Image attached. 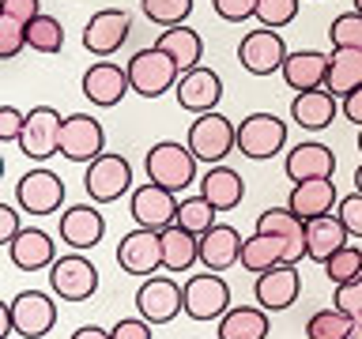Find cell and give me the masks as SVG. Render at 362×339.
<instances>
[{
	"mask_svg": "<svg viewBox=\"0 0 362 339\" xmlns=\"http://www.w3.org/2000/svg\"><path fill=\"white\" fill-rule=\"evenodd\" d=\"M144 170H147V181H155V185L170 192H185L189 185H197V155L189 151V143H177V140H158L147 147Z\"/></svg>",
	"mask_w": 362,
	"mask_h": 339,
	"instance_id": "cell-1",
	"label": "cell"
},
{
	"mask_svg": "<svg viewBox=\"0 0 362 339\" xmlns=\"http://www.w3.org/2000/svg\"><path fill=\"white\" fill-rule=\"evenodd\" d=\"M189 151L197 155V162L219 166L230 151H238V124L230 117H223L219 109L197 113V121L189 124Z\"/></svg>",
	"mask_w": 362,
	"mask_h": 339,
	"instance_id": "cell-2",
	"label": "cell"
},
{
	"mask_svg": "<svg viewBox=\"0 0 362 339\" xmlns=\"http://www.w3.org/2000/svg\"><path fill=\"white\" fill-rule=\"evenodd\" d=\"M83 189L95 203H113L121 196H132V162L117 151H102L83 170Z\"/></svg>",
	"mask_w": 362,
	"mask_h": 339,
	"instance_id": "cell-3",
	"label": "cell"
},
{
	"mask_svg": "<svg viewBox=\"0 0 362 339\" xmlns=\"http://www.w3.org/2000/svg\"><path fill=\"white\" fill-rule=\"evenodd\" d=\"M181 287H185V316L189 321L211 324L230 309V287H226V279L219 275V271L204 268V271H197V275H189Z\"/></svg>",
	"mask_w": 362,
	"mask_h": 339,
	"instance_id": "cell-4",
	"label": "cell"
},
{
	"mask_svg": "<svg viewBox=\"0 0 362 339\" xmlns=\"http://www.w3.org/2000/svg\"><path fill=\"white\" fill-rule=\"evenodd\" d=\"M136 313L147 324H170L177 313H185V287H177L174 275H147L136 290Z\"/></svg>",
	"mask_w": 362,
	"mask_h": 339,
	"instance_id": "cell-5",
	"label": "cell"
},
{
	"mask_svg": "<svg viewBox=\"0 0 362 339\" xmlns=\"http://www.w3.org/2000/svg\"><path fill=\"white\" fill-rule=\"evenodd\" d=\"M45 275H49L53 298H61V302H87L98 290V268L83 253H76V249L68 256H57Z\"/></svg>",
	"mask_w": 362,
	"mask_h": 339,
	"instance_id": "cell-6",
	"label": "cell"
},
{
	"mask_svg": "<svg viewBox=\"0 0 362 339\" xmlns=\"http://www.w3.org/2000/svg\"><path fill=\"white\" fill-rule=\"evenodd\" d=\"M124 68H129L132 90H136L140 98H158V95H166V90H174L177 79H181V68L170 61V56L158 49V45L132 53V61L124 64Z\"/></svg>",
	"mask_w": 362,
	"mask_h": 339,
	"instance_id": "cell-7",
	"label": "cell"
},
{
	"mask_svg": "<svg viewBox=\"0 0 362 339\" xmlns=\"http://www.w3.org/2000/svg\"><path fill=\"white\" fill-rule=\"evenodd\" d=\"M283 147H287V121H279L276 113H249L238 124V151L253 162H264V158H276Z\"/></svg>",
	"mask_w": 362,
	"mask_h": 339,
	"instance_id": "cell-8",
	"label": "cell"
},
{
	"mask_svg": "<svg viewBox=\"0 0 362 339\" xmlns=\"http://www.w3.org/2000/svg\"><path fill=\"white\" fill-rule=\"evenodd\" d=\"M117 268L124 275L147 279L163 271V234L147 230V226H136L117 242Z\"/></svg>",
	"mask_w": 362,
	"mask_h": 339,
	"instance_id": "cell-9",
	"label": "cell"
},
{
	"mask_svg": "<svg viewBox=\"0 0 362 339\" xmlns=\"http://www.w3.org/2000/svg\"><path fill=\"white\" fill-rule=\"evenodd\" d=\"M11 324L19 339H45L57 324V302L45 290H23L8 302Z\"/></svg>",
	"mask_w": 362,
	"mask_h": 339,
	"instance_id": "cell-10",
	"label": "cell"
},
{
	"mask_svg": "<svg viewBox=\"0 0 362 339\" xmlns=\"http://www.w3.org/2000/svg\"><path fill=\"white\" fill-rule=\"evenodd\" d=\"M287 42H283L279 30L272 27H260V30H249L242 45H238V61L249 76H276L283 72V61H287Z\"/></svg>",
	"mask_w": 362,
	"mask_h": 339,
	"instance_id": "cell-11",
	"label": "cell"
},
{
	"mask_svg": "<svg viewBox=\"0 0 362 339\" xmlns=\"http://www.w3.org/2000/svg\"><path fill=\"white\" fill-rule=\"evenodd\" d=\"M177 192H170L155 181H144V185L132 189L129 196V215L136 219V226H147V230H166V226L177 222Z\"/></svg>",
	"mask_w": 362,
	"mask_h": 339,
	"instance_id": "cell-12",
	"label": "cell"
},
{
	"mask_svg": "<svg viewBox=\"0 0 362 339\" xmlns=\"http://www.w3.org/2000/svg\"><path fill=\"white\" fill-rule=\"evenodd\" d=\"M68 196V189H64V181L53 174V170H27L19 181H16V203H19V211H27V215H53L57 208L64 203Z\"/></svg>",
	"mask_w": 362,
	"mask_h": 339,
	"instance_id": "cell-13",
	"label": "cell"
},
{
	"mask_svg": "<svg viewBox=\"0 0 362 339\" xmlns=\"http://www.w3.org/2000/svg\"><path fill=\"white\" fill-rule=\"evenodd\" d=\"M61 129H64V117L53 106H34L27 113V129L19 136V151L34 158V162L61 155Z\"/></svg>",
	"mask_w": 362,
	"mask_h": 339,
	"instance_id": "cell-14",
	"label": "cell"
},
{
	"mask_svg": "<svg viewBox=\"0 0 362 339\" xmlns=\"http://www.w3.org/2000/svg\"><path fill=\"white\" fill-rule=\"evenodd\" d=\"M106 151V129L90 113H68L61 129V155L68 162H95Z\"/></svg>",
	"mask_w": 362,
	"mask_h": 339,
	"instance_id": "cell-15",
	"label": "cell"
},
{
	"mask_svg": "<svg viewBox=\"0 0 362 339\" xmlns=\"http://www.w3.org/2000/svg\"><path fill=\"white\" fill-rule=\"evenodd\" d=\"M129 30H132L129 11L102 8L87 19V27H83V49L90 56H98V61H106V56H113L124 42H129Z\"/></svg>",
	"mask_w": 362,
	"mask_h": 339,
	"instance_id": "cell-16",
	"label": "cell"
},
{
	"mask_svg": "<svg viewBox=\"0 0 362 339\" xmlns=\"http://www.w3.org/2000/svg\"><path fill=\"white\" fill-rule=\"evenodd\" d=\"M83 98L90 106H102V109H113L121 106V98L132 90V79H129V68L124 64H113V61H95L83 72Z\"/></svg>",
	"mask_w": 362,
	"mask_h": 339,
	"instance_id": "cell-17",
	"label": "cell"
},
{
	"mask_svg": "<svg viewBox=\"0 0 362 339\" xmlns=\"http://www.w3.org/2000/svg\"><path fill=\"white\" fill-rule=\"evenodd\" d=\"M302 294V271L298 264H276L272 271H260L257 275V287H253V298L260 309L268 313H283L298 302Z\"/></svg>",
	"mask_w": 362,
	"mask_h": 339,
	"instance_id": "cell-18",
	"label": "cell"
},
{
	"mask_svg": "<svg viewBox=\"0 0 362 339\" xmlns=\"http://www.w3.org/2000/svg\"><path fill=\"white\" fill-rule=\"evenodd\" d=\"M174 95H177L181 109L211 113L223 102V76L215 72V68H208V64H197V68H189V72H181Z\"/></svg>",
	"mask_w": 362,
	"mask_h": 339,
	"instance_id": "cell-19",
	"label": "cell"
},
{
	"mask_svg": "<svg viewBox=\"0 0 362 339\" xmlns=\"http://www.w3.org/2000/svg\"><path fill=\"white\" fill-rule=\"evenodd\" d=\"M102 237H106V215L90 203H72V208L61 211V242L76 253H87L95 249Z\"/></svg>",
	"mask_w": 362,
	"mask_h": 339,
	"instance_id": "cell-20",
	"label": "cell"
},
{
	"mask_svg": "<svg viewBox=\"0 0 362 339\" xmlns=\"http://www.w3.org/2000/svg\"><path fill=\"white\" fill-rule=\"evenodd\" d=\"M305 253H298L291 242H283V237H272V234H257L253 230V237H245L242 242V264L245 271H272L276 264H298Z\"/></svg>",
	"mask_w": 362,
	"mask_h": 339,
	"instance_id": "cell-21",
	"label": "cell"
},
{
	"mask_svg": "<svg viewBox=\"0 0 362 339\" xmlns=\"http://www.w3.org/2000/svg\"><path fill=\"white\" fill-rule=\"evenodd\" d=\"M287 177L298 185V181H317V177H332L336 174V155L332 147L317 143V140H305V143H294L287 151Z\"/></svg>",
	"mask_w": 362,
	"mask_h": 339,
	"instance_id": "cell-22",
	"label": "cell"
},
{
	"mask_svg": "<svg viewBox=\"0 0 362 339\" xmlns=\"http://www.w3.org/2000/svg\"><path fill=\"white\" fill-rule=\"evenodd\" d=\"M344 109L336 102V95L328 87H317V90H298L291 102V121L298 129H310V132H321L336 121V113Z\"/></svg>",
	"mask_w": 362,
	"mask_h": 339,
	"instance_id": "cell-23",
	"label": "cell"
},
{
	"mask_svg": "<svg viewBox=\"0 0 362 339\" xmlns=\"http://www.w3.org/2000/svg\"><path fill=\"white\" fill-rule=\"evenodd\" d=\"M339 203L336 181L332 177H317V181H298L287 196V208L298 215V219H317V215H332V208Z\"/></svg>",
	"mask_w": 362,
	"mask_h": 339,
	"instance_id": "cell-24",
	"label": "cell"
},
{
	"mask_svg": "<svg viewBox=\"0 0 362 339\" xmlns=\"http://www.w3.org/2000/svg\"><path fill=\"white\" fill-rule=\"evenodd\" d=\"M242 242L245 237L226 222H215L208 234L200 237V264L208 271H226L242 260Z\"/></svg>",
	"mask_w": 362,
	"mask_h": 339,
	"instance_id": "cell-25",
	"label": "cell"
},
{
	"mask_svg": "<svg viewBox=\"0 0 362 339\" xmlns=\"http://www.w3.org/2000/svg\"><path fill=\"white\" fill-rule=\"evenodd\" d=\"M351 242L347 226L339 222V215H317V219L305 222V260H313V264H325L328 256L336 253V249H344Z\"/></svg>",
	"mask_w": 362,
	"mask_h": 339,
	"instance_id": "cell-26",
	"label": "cell"
},
{
	"mask_svg": "<svg viewBox=\"0 0 362 339\" xmlns=\"http://www.w3.org/2000/svg\"><path fill=\"white\" fill-rule=\"evenodd\" d=\"M268 332H272V321H268V309H260V305H230L215 321L219 339H268Z\"/></svg>",
	"mask_w": 362,
	"mask_h": 339,
	"instance_id": "cell-27",
	"label": "cell"
},
{
	"mask_svg": "<svg viewBox=\"0 0 362 339\" xmlns=\"http://www.w3.org/2000/svg\"><path fill=\"white\" fill-rule=\"evenodd\" d=\"M200 196H208L215 203V211H234L245 200V177L226 162L208 166V174L200 177Z\"/></svg>",
	"mask_w": 362,
	"mask_h": 339,
	"instance_id": "cell-28",
	"label": "cell"
},
{
	"mask_svg": "<svg viewBox=\"0 0 362 339\" xmlns=\"http://www.w3.org/2000/svg\"><path fill=\"white\" fill-rule=\"evenodd\" d=\"M283 83H287L291 90H317L325 87L328 79V53L321 49H298L291 53L287 61H283Z\"/></svg>",
	"mask_w": 362,
	"mask_h": 339,
	"instance_id": "cell-29",
	"label": "cell"
},
{
	"mask_svg": "<svg viewBox=\"0 0 362 339\" xmlns=\"http://www.w3.org/2000/svg\"><path fill=\"white\" fill-rule=\"evenodd\" d=\"M8 256L19 271H42V268H53L57 242L45 230H23L16 242L8 245Z\"/></svg>",
	"mask_w": 362,
	"mask_h": 339,
	"instance_id": "cell-30",
	"label": "cell"
},
{
	"mask_svg": "<svg viewBox=\"0 0 362 339\" xmlns=\"http://www.w3.org/2000/svg\"><path fill=\"white\" fill-rule=\"evenodd\" d=\"M155 45L181 68V72H189V68H197L204 61V38L192 27H185V23H181V27H163Z\"/></svg>",
	"mask_w": 362,
	"mask_h": 339,
	"instance_id": "cell-31",
	"label": "cell"
},
{
	"mask_svg": "<svg viewBox=\"0 0 362 339\" xmlns=\"http://www.w3.org/2000/svg\"><path fill=\"white\" fill-rule=\"evenodd\" d=\"M163 234V271H189L192 264H200V237L189 234L185 226H166Z\"/></svg>",
	"mask_w": 362,
	"mask_h": 339,
	"instance_id": "cell-32",
	"label": "cell"
},
{
	"mask_svg": "<svg viewBox=\"0 0 362 339\" xmlns=\"http://www.w3.org/2000/svg\"><path fill=\"white\" fill-rule=\"evenodd\" d=\"M325 87L332 90L336 98H347L351 90H358L362 87V49H336L332 45Z\"/></svg>",
	"mask_w": 362,
	"mask_h": 339,
	"instance_id": "cell-33",
	"label": "cell"
},
{
	"mask_svg": "<svg viewBox=\"0 0 362 339\" xmlns=\"http://www.w3.org/2000/svg\"><path fill=\"white\" fill-rule=\"evenodd\" d=\"M257 234H272L291 242L298 253H305V219H298L291 208H264L257 215Z\"/></svg>",
	"mask_w": 362,
	"mask_h": 339,
	"instance_id": "cell-34",
	"label": "cell"
},
{
	"mask_svg": "<svg viewBox=\"0 0 362 339\" xmlns=\"http://www.w3.org/2000/svg\"><path fill=\"white\" fill-rule=\"evenodd\" d=\"M27 49L42 53V56L61 53L64 49V27H61V19L45 16V11H42L38 19H30L27 23Z\"/></svg>",
	"mask_w": 362,
	"mask_h": 339,
	"instance_id": "cell-35",
	"label": "cell"
},
{
	"mask_svg": "<svg viewBox=\"0 0 362 339\" xmlns=\"http://www.w3.org/2000/svg\"><path fill=\"white\" fill-rule=\"evenodd\" d=\"M351 321H355L351 313L328 305L305 321V339H351Z\"/></svg>",
	"mask_w": 362,
	"mask_h": 339,
	"instance_id": "cell-36",
	"label": "cell"
},
{
	"mask_svg": "<svg viewBox=\"0 0 362 339\" xmlns=\"http://www.w3.org/2000/svg\"><path fill=\"white\" fill-rule=\"evenodd\" d=\"M215 203L208 200V196H185L177 203V226H185L189 234H197V237H204L215 226Z\"/></svg>",
	"mask_w": 362,
	"mask_h": 339,
	"instance_id": "cell-37",
	"label": "cell"
},
{
	"mask_svg": "<svg viewBox=\"0 0 362 339\" xmlns=\"http://www.w3.org/2000/svg\"><path fill=\"white\" fill-rule=\"evenodd\" d=\"M325 275H328V282L332 287H339V282H351V279H358L362 275V249L358 245H344V249H336L332 256L325 260Z\"/></svg>",
	"mask_w": 362,
	"mask_h": 339,
	"instance_id": "cell-38",
	"label": "cell"
},
{
	"mask_svg": "<svg viewBox=\"0 0 362 339\" xmlns=\"http://www.w3.org/2000/svg\"><path fill=\"white\" fill-rule=\"evenodd\" d=\"M192 4L197 0H140L144 16L155 23V27H181L192 16Z\"/></svg>",
	"mask_w": 362,
	"mask_h": 339,
	"instance_id": "cell-39",
	"label": "cell"
},
{
	"mask_svg": "<svg viewBox=\"0 0 362 339\" xmlns=\"http://www.w3.org/2000/svg\"><path fill=\"white\" fill-rule=\"evenodd\" d=\"M328 38H332L336 49H362V11H344V16L332 19L328 27Z\"/></svg>",
	"mask_w": 362,
	"mask_h": 339,
	"instance_id": "cell-40",
	"label": "cell"
},
{
	"mask_svg": "<svg viewBox=\"0 0 362 339\" xmlns=\"http://www.w3.org/2000/svg\"><path fill=\"white\" fill-rule=\"evenodd\" d=\"M298 4L302 0H257V23L260 27H287V23H294V16H298Z\"/></svg>",
	"mask_w": 362,
	"mask_h": 339,
	"instance_id": "cell-41",
	"label": "cell"
},
{
	"mask_svg": "<svg viewBox=\"0 0 362 339\" xmlns=\"http://www.w3.org/2000/svg\"><path fill=\"white\" fill-rule=\"evenodd\" d=\"M27 49V23L11 19V16H0V56L11 61Z\"/></svg>",
	"mask_w": 362,
	"mask_h": 339,
	"instance_id": "cell-42",
	"label": "cell"
},
{
	"mask_svg": "<svg viewBox=\"0 0 362 339\" xmlns=\"http://www.w3.org/2000/svg\"><path fill=\"white\" fill-rule=\"evenodd\" d=\"M336 215H339V222L347 226V234L362 242V192H358V189L351 192V196H339Z\"/></svg>",
	"mask_w": 362,
	"mask_h": 339,
	"instance_id": "cell-43",
	"label": "cell"
},
{
	"mask_svg": "<svg viewBox=\"0 0 362 339\" xmlns=\"http://www.w3.org/2000/svg\"><path fill=\"white\" fill-rule=\"evenodd\" d=\"M215 16L223 23H245V19H257V0H211Z\"/></svg>",
	"mask_w": 362,
	"mask_h": 339,
	"instance_id": "cell-44",
	"label": "cell"
},
{
	"mask_svg": "<svg viewBox=\"0 0 362 339\" xmlns=\"http://www.w3.org/2000/svg\"><path fill=\"white\" fill-rule=\"evenodd\" d=\"M332 305H336V309H344V313H351V316H358L362 313V275L351 279V282H339Z\"/></svg>",
	"mask_w": 362,
	"mask_h": 339,
	"instance_id": "cell-45",
	"label": "cell"
},
{
	"mask_svg": "<svg viewBox=\"0 0 362 339\" xmlns=\"http://www.w3.org/2000/svg\"><path fill=\"white\" fill-rule=\"evenodd\" d=\"M23 129H27V113L16 109V106L0 109V140H4V143H19Z\"/></svg>",
	"mask_w": 362,
	"mask_h": 339,
	"instance_id": "cell-46",
	"label": "cell"
},
{
	"mask_svg": "<svg viewBox=\"0 0 362 339\" xmlns=\"http://www.w3.org/2000/svg\"><path fill=\"white\" fill-rule=\"evenodd\" d=\"M151 328H155V324H147L144 316H121V321L110 328V335H113V339H151V335H155Z\"/></svg>",
	"mask_w": 362,
	"mask_h": 339,
	"instance_id": "cell-47",
	"label": "cell"
},
{
	"mask_svg": "<svg viewBox=\"0 0 362 339\" xmlns=\"http://www.w3.org/2000/svg\"><path fill=\"white\" fill-rule=\"evenodd\" d=\"M0 16H11L19 23H30L42 16V0H0Z\"/></svg>",
	"mask_w": 362,
	"mask_h": 339,
	"instance_id": "cell-48",
	"label": "cell"
},
{
	"mask_svg": "<svg viewBox=\"0 0 362 339\" xmlns=\"http://www.w3.org/2000/svg\"><path fill=\"white\" fill-rule=\"evenodd\" d=\"M19 234H23V226H19V211L11 208V203H0V242L11 245Z\"/></svg>",
	"mask_w": 362,
	"mask_h": 339,
	"instance_id": "cell-49",
	"label": "cell"
},
{
	"mask_svg": "<svg viewBox=\"0 0 362 339\" xmlns=\"http://www.w3.org/2000/svg\"><path fill=\"white\" fill-rule=\"evenodd\" d=\"M344 117H347L351 124H358V129H362V87H358V90H351V95L344 98Z\"/></svg>",
	"mask_w": 362,
	"mask_h": 339,
	"instance_id": "cell-50",
	"label": "cell"
},
{
	"mask_svg": "<svg viewBox=\"0 0 362 339\" xmlns=\"http://www.w3.org/2000/svg\"><path fill=\"white\" fill-rule=\"evenodd\" d=\"M72 339H113L106 328H98V324H83V328H76Z\"/></svg>",
	"mask_w": 362,
	"mask_h": 339,
	"instance_id": "cell-51",
	"label": "cell"
},
{
	"mask_svg": "<svg viewBox=\"0 0 362 339\" xmlns=\"http://www.w3.org/2000/svg\"><path fill=\"white\" fill-rule=\"evenodd\" d=\"M351 339H362V313L351 321Z\"/></svg>",
	"mask_w": 362,
	"mask_h": 339,
	"instance_id": "cell-52",
	"label": "cell"
},
{
	"mask_svg": "<svg viewBox=\"0 0 362 339\" xmlns=\"http://www.w3.org/2000/svg\"><path fill=\"white\" fill-rule=\"evenodd\" d=\"M355 189H358V192H362V166H358V170H355Z\"/></svg>",
	"mask_w": 362,
	"mask_h": 339,
	"instance_id": "cell-53",
	"label": "cell"
},
{
	"mask_svg": "<svg viewBox=\"0 0 362 339\" xmlns=\"http://www.w3.org/2000/svg\"><path fill=\"white\" fill-rule=\"evenodd\" d=\"M355 11H362V0H355Z\"/></svg>",
	"mask_w": 362,
	"mask_h": 339,
	"instance_id": "cell-54",
	"label": "cell"
},
{
	"mask_svg": "<svg viewBox=\"0 0 362 339\" xmlns=\"http://www.w3.org/2000/svg\"><path fill=\"white\" fill-rule=\"evenodd\" d=\"M358 151H362V129H358Z\"/></svg>",
	"mask_w": 362,
	"mask_h": 339,
	"instance_id": "cell-55",
	"label": "cell"
},
{
	"mask_svg": "<svg viewBox=\"0 0 362 339\" xmlns=\"http://www.w3.org/2000/svg\"><path fill=\"white\" fill-rule=\"evenodd\" d=\"M8 339H16V335H8Z\"/></svg>",
	"mask_w": 362,
	"mask_h": 339,
	"instance_id": "cell-56",
	"label": "cell"
}]
</instances>
